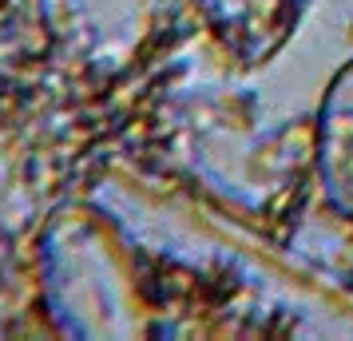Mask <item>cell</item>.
Instances as JSON below:
<instances>
[{
	"mask_svg": "<svg viewBox=\"0 0 353 341\" xmlns=\"http://www.w3.org/2000/svg\"><path fill=\"white\" fill-rule=\"evenodd\" d=\"M210 36L239 68L270 64L302 20V0H194Z\"/></svg>",
	"mask_w": 353,
	"mask_h": 341,
	"instance_id": "2",
	"label": "cell"
},
{
	"mask_svg": "<svg viewBox=\"0 0 353 341\" xmlns=\"http://www.w3.org/2000/svg\"><path fill=\"white\" fill-rule=\"evenodd\" d=\"M314 171L325 207L353 223V56L321 92L314 115Z\"/></svg>",
	"mask_w": 353,
	"mask_h": 341,
	"instance_id": "3",
	"label": "cell"
},
{
	"mask_svg": "<svg viewBox=\"0 0 353 341\" xmlns=\"http://www.w3.org/2000/svg\"><path fill=\"white\" fill-rule=\"evenodd\" d=\"M40 290L60 333L80 341H139L155 329L143 262L123 227L92 203H68L40 234Z\"/></svg>",
	"mask_w": 353,
	"mask_h": 341,
	"instance_id": "1",
	"label": "cell"
}]
</instances>
